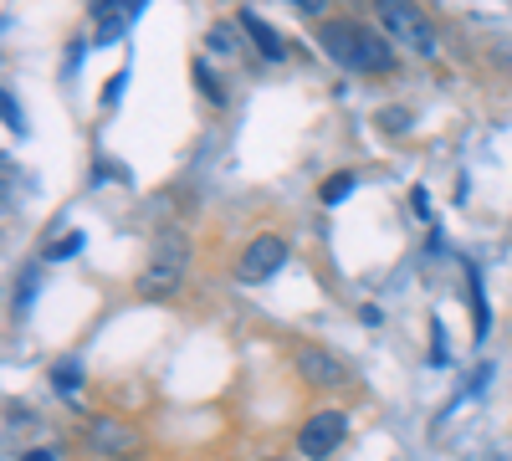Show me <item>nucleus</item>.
I'll list each match as a JSON object with an SVG mask.
<instances>
[{"label": "nucleus", "instance_id": "obj_1", "mask_svg": "<svg viewBox=\"0 0 512 461\" xmlns=\"http://www.w3.org/2000/svg\"><path fill=\"white\" fill-rule=\"evenodd\" d=\"M318 47H323L338 67H349V72H390V67H395L390 36H374V31L359 26V21H323Z\"/></svg>", "mask_w": 512, "mask_h": 461}, {"label": "nucleus", "instance_id": "obj_2", "mask_svg": "<svg viewBox=\"0 0 512 461\" xmlns=\"http://www.w3.org/2000/svg\"><path fill=\"white\" fill-rule=\"evenodd\" d=\"M185 267H190V241L185 231H159L154 236V251H149V267L139 272V292L144 298H175L180 282H185Z\"/></svg>", "mask_w": 512, "mask_h": 461}, {"label": "nucleus", "instance_id": "obj_3", "mask_svg": "<svg viewBox=\"0 0 512 461\" xmlns=\"http://www.w3.org/2000/svg\"><path fill=\"white\" fill-rule=\"evenodd\" d=\"M379 21H384V36H390V47H405L410 57L431 62V57L441 52V47H436V26H431V16L415 11V6L384 0V6H379Z\"/></svg>", "mask_w": 512, "mask_h": 461}, {"label": "nucleus", "instance_id": "obj_4", "mask_svg": "<svg viewBox=\"0 0 512 461\" xmlns=\"http://www.w3.org/2000/svg\"><path fill=\"white\" fill-rule=\"evenodd\" d=\"M344 436H349V415L323 405V410H313L308 421H303V431H297V451H303L308 461H328Z\"/></svg>", "mask_w": 512, "mask_h": 461}, {"label": "nucleus", "instance_id": "obj_5", "mask_svg": "<svg viewBox=\"0 0 512 461\" xmlns=\"http://www.w3.org/2000/svg\"><path fill=\"white\" fill-rule=\"evenodd\" d=\"M282 262H287V241H282V236H256L241 257H236V277H241V282H267Z\"/></svg>", "mask_w": 512, "mask_h": 461}, {"label": "nucleus", "instance_id": "obj_6", "mask_svg": "<svg viewBox=\"0 0 512 461\" xmlns=\"http://www.w3.org/2000/svg\"><path fill=\"white\" fill-rule=\"evenodd\" d=\"M297 374L318 390H344L349 385V364L338 354H328V349H303L297 354Z\"/></svg>", "mask_w": 512, "mask_h": 461}, {"label": "nucleus", "instance_id": "obj_7", "mask_svg": "<svg viewBox=\"0 0 512 461\" xmlns=\"http://www.w3.org/2000/svg\"><path fill=\"white\" fill-rule=\"evenodd\" d=\"M88 446H93V451H103V456H139L144 436H139L134 426L113 421V415H98V421L88 426Z\"/></svg>", "mask_w": 512, "mask_h": 461}, {"label": "nucleus", "instance_id": "obj_8", "mask_svg": "<svg viewBox=\"0 0 512 461\" xmlns=\"http://www.w3.org/2000/svg\"><path fill=\"white\" fill-rule=\"evenodd\" d=\"M236 26H241V31H251L256 52H262L267 62H282V52H287V47H282V36H277V31L262 21V16H256V11H241V16H236Z\"/></svg>", "mask_w": 512, "mask_h": 461}, {"label": "nucleus", "instance_id": "obj_9", "mask_svg": "<svg viewBox=\"0 0 512 461\" xmlns=\"http://www.w3.org/2000/svg\"><path fill=\"white\" fill-rule=\"evenodd\" d=\"M139 16V0H108V6H98V31L103 36H113V31H123L128 21Z\"/></svg>", "mask_w": 512, "mask_h": 461}, {"label": "nucleus", "instance_id": "obj_10", "mask_svg": "<svg viewBox=\"0 0 512 461\" xmlns=\"http://www.w3.org/2000/svg\"><path fill=\"white\" fill-rule=\"evenodd\" d=\"M205 47L216 52V57H236V52H241V47H236V26H231V21H216V26L205 31Z\"/></svg>", "mask_w": 512, "mask_h": 461}, {"label": "nucleus", "instance_id": "obj_11", "mask_svg": "<svg viewBox=\"0 0 512 461\" xmlns=\"http://www.w3.org/2000/svg\"><path fill=\"white\" fill-rule=\"evenodd\" d=\"M195 82H200V93H205V103H226V93H221V82L210 77V67H205V62H195Z\"/></svg>", "mask_w": 512, "mask_h": 461}, {"label": "nucleus", "instance_id": "obj_12", "mask_svg": "<svg viewBox=\"0 0 512 461\" xmlns=\"http://www.w3.org/2000/svg\"><path fill=\"white\" fill-rule=\"evenodd\" d=\"M349 190H354V175H333V180H323V200H328V205H338Z\"/></svg>", "mask_w": 512, "mask_h": 461}, {"label": "nucleus", "instance_id": "obj_13", "mask_svg": "<svg viewBox=\"0 0 512 461\" xmlns=\"http://www.w3.org/2000/svg\"><path fill=\"white\" fill-rule=\"evenodd\" d=\"M77 246H82V231H72L67 241H52V246H47V257H52V262H62V257H72Z\"/></svg>", "mask_w": 512, "mask_h": 461}, {"label": "nucleus", "instance_id": "obj_14", "mask_svg": "<svg viewBox=\"0 0 512 461\" xmlns=\"http://www.w3.org/2000/svg\"><path fill=\"white\" fill-rule=\"evenodd\" d=\"M57 390H77V364H57Z\"/></svg>", "mask_w": 512, "mask_h": 461}, {"label": "nucleus", "instance_id": "obj_15", "mask_svg": "<svg viewBox=\"0 0 512 461\" xmlns=\"http://www.w3.org/2000/svg\"><path fill=\"white\" fill-rule=\"evenodd\" d=\"M6 123H11V134H21L26 129V118H21V108H16V98L6 93Z\"/></svg>", "mask_w": 512, "mask_h": 461}, {"label": "nucleus", "instance_id": "obj_16", "mask_svg": "<svg viewBox=\"0 0 512 461\" xmlns=\"http://www.w3.org/2000/svg\"><path fill=\"white\" fill-rule=\"evenodd\" d=\"M410 205H415V216H431V195H425L420 185L410 190Z\"/></svg>", "mask_w": 512, "mask_h": 461}, {"label": "nucleus", "instance_id": "obj_17", "mask_svg": "<svg viewBox=\"0 0 512 461\" xmlns=\"http://www.w3.org/2000/svg\"><path fill=\"white\" fill-rule=\"evenodd\" d=\"M21 461H57V451H47V446H36V451H26Z\"/></svg>", "mask_w": 512, "mask_h": 461}]
</instances>
